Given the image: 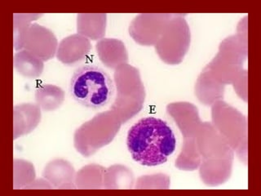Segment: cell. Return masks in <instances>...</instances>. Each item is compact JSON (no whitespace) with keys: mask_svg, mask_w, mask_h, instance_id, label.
I'll use <instances>...</instances> for the list:
<instances>
[{"mask_svg":"<svg viewBox=\"0 0 261 196\" xmlns=\"http://www.w3.org/2000/svg\"><path fill=\"white\" fill-rule=\"evenodd\" d=\"M41 119V110L38 105L23 103L14 106V139L27 134L35 129Z\"/></svg>","mask_w":261,"mask_h":196,"instance_id":"4","label":"cell"},{"mask_svg":"<svg viewBox=\"0 0 261 196\" xmlns=\"http://www.w3.org/2000/svg\"><path fill=\"white\" fill-rule=\"evenodd\" d=\"M22 46L43 61H47L55 55L57 40L53 31L35 23L24 34Z\"/></svg>","mask_w":261,"mask_h":196,"instance_id":"3","label":"cell"},{"mask_svg":"<svg viewBox=\"0 0 261 196\" xmlns=\"http://www.w3.org/2000/svg\"><path fill=\"white\" fill-rule=\"evenodd\" d=\"M73 168L69 163L62 159H56L48 163L44 167L43 176V178L48 180L53 184L54 187L62 188L61 185L65 183L61 176L70 180L71 178H68L66 176L73 177Z\"/></svg>","mask_w":261,"mask_h":196,"instance_id":"7","label":"cell"},{"mask_svg":"<svg viewBox=\"0 0 261 196\" xmlns=\"http://www.w3.org/2000/svg\"><path fill=\"white\" fill-rule=\"evenodd\" d=\"M14 66L20 75L36 78L43 72V61L27 49H23L15 53Z\"/></svg>","mask_w":261,"mask_h":196,"instance_id":"5","label":"cell"},{"mask_svg":"<svg viewBox=\"0 0 261 196\" xmlns=\"http://www.w3.org/2000/svg\"><path fill=\"white\" fill-rule=\"evenodd\" d=\"M69 92L83 106L100 109L109 104L114 96V82L100 66L93 64L81 65L72 75Z\"/></svg>","mask_w":261,"mask_h":196,"instance_id":"2","label":"cell"},{"mask_svg":"<svg viewBox=\"0 0 261 196\" xmlns=\"http://www.w3.org/2000/svg\"><path fill=\"white\" fill-rule=\"evenodd\" d=\"M35 100L38 106L46 111L55 110L64 100V91L53 84H44L37 88Z\"/></svg>","mask_w":261,"mask_h":196,"instance_id":"6","label":"cell"},{"mask_svg":"<svg viewBox=\"0 0 261 196\" xmlns=\"http://www.w3.org/2000/svg\"><path fill=\"white\" fill-rule=\"evenodd\" d=\"M41 15L37 14H14V46L16 50L23 48V37L27 32L30 22Z\"/></svg>","mask_w":261,"mask_h":196,"instance_id":"8","label":"cell"},{"mask_svg":"<svg viewBox=\"0 0 261 196\" xmlns=\"http://www.w3.org/2000/svg\"><path fill=\"white\" fill-rule=\"evenodd\" d=\"M126 145L135 161L157 166L167 161L176 146L175 133L161 118L145 117L130 127Z\"/></svg>","mask_w":261,"mask_h":196,"instance_id":"1","label":"cell"}]
</instances>
